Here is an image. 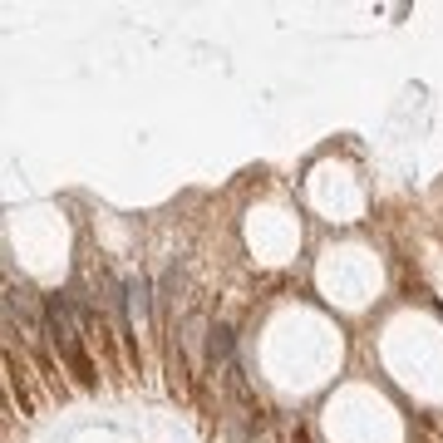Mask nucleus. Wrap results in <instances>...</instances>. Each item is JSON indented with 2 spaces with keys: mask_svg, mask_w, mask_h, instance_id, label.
Listing matches in <instances>:
<instances>
[{
  "mask_svg": "<svg viewBox=\"0 0 443 443\" xmlns=\"http://www.w3.org/2000/svg\"><path fill=\"white\" fill-rule=\"evenodd\" d=\"M44 340H49V355L60 360L84 390H94L99 384V369H94V360H89V340H84V325H79V301L74 296H54L49 306H44Z\"/></svg>",
  "mask_w": 443,
  "mask_h": 443,
  "instance_id": "1",
  "label": "nucleus"
}]
</instances>
